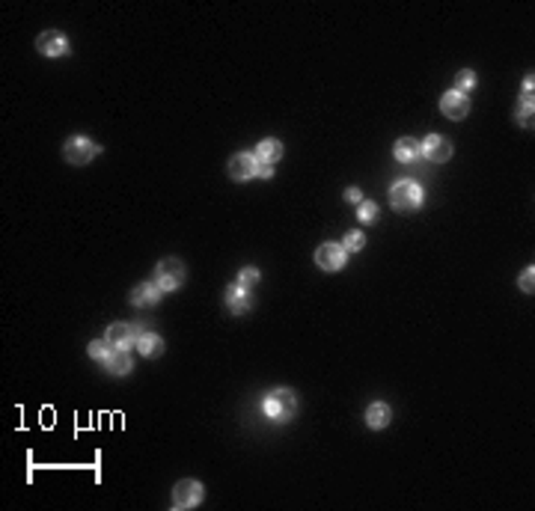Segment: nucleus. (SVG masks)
<instances>
[{
    "label": "nucleus",
    "mask_w": 535,
    "mask_h": 511,
    "mask_svg": "<svg viewBox=\"0 0 535 511\" xmlns=\"http://www.w3.org/2000/svg\"><path fill=\"white\" fill-rule=\"evenodd\" d=\"M108 348H110L108 342L96 339V342H90V348H87V351H90V357H92V360H101V363H104V360H108V354H110Z\"/></svg>",
    "instance_id": "393cba45"
},
{
    "label": "nucleus",
    "mask_w": 535,
    "mask_h": 511,
    "mask_svg": "<svg viewBox=\"0 0 535 511\" xmlns=\"http://www.w3.org/2000/svg\"><path fill=\"white\" fill-rule=\"evenodd\" d=\"M532 277H535V268H532V265L523 268V270H520V277H518V286H520V291H527V295H532V288H535Z\"/></svg>",
    "instance_id": "5701e85b"
},
{
    "label": "nucleus",
    "mask_w": 535,
    "mask_h": 511,
    "mask_svg": "<svg viewBox=\"0 0 535 511\" xmlns=\"http://www.w3.org/2000/svg\"><path fill=\"white\" fill-rule=\"evenodd\" d=\"M419 155H423V143L414 140V137H402L396 143V161H402V164H411L416 161Z\"/></svg>",
    "instance_id": "a211bd4d"
},
{
    "label": "nucleus",
    "mask_w": 535,
    "mask_h": 511,
    "mask_svg": "<svg viewBox=\"0 0 535 511\" xmlns=\"http://www.w3.org/2000/svg\"><path fill=\"white\" fill-rule=\"evenodd\" d=\"M205 496V487L196 482V478H182L176 487H173V508L185 511V508H196L203 503Z\"/></svg>",
    "instance_id": "39448f33"
},
{
    "label": "nucleus",
    "mask_w": 535,
    "mask_h": 511,
    "mask_svg": "<svg viewBox=\"0 0 535 511\" xmlns=\"http://www.w3.org/2000/svg\"><path fill=\"white\" fill-rule=\"evenodd\" d=\"M131 304L134 306H155L161 304V288L155 283H140L131 288Z\"/></svg>",
    "instance_id": "f8f14e48"
},
{
    "label": "nucleus",
    "mask_w": 535,
    "mask_h": 511,
    "mask_svg": "<svg viewBox=\"0 0 535 511\" xmlns=\"http://www.w3.org/2000/svg\"><path fill=\"white\" fill-rule=\"evenodd\" d=\"M345 262H348V250H345L342 244L337 241H324L319 250H316V265L321 270H328V274H333V270H342Z\"/></svg>",
    "instance_id": "423d86ee"
},
{
    "label": "nucleus",
    "mask_w": 535,
    "mask_h": 511,
    "mask_svg": "<svg viewBox=\"0 0 535 511\" xmlns=\"http://www.w3.org/2000/svg\"><path fill=\"white\" fill-rule=\"evenodd\" d=\"M518 122L523 128H532V98H520V107H518Z\"/></svg>",
    "instance_id": "aec40b11"
},
{
    "label": "nucleus",
    "mask_w": 535,
    "mask_h": 511,
    "mask_svg": "<svg viewBox=\"0 0 535 511\" xmlns=\"http://www.w3.org/2000/svg\"><path fill=\"white\" fill-rule=\"evenodd\" d=\"M62 155H66V161L71 166H83V164H90L99 155V146L92 143L90 137H83V134H75V137H69L66 146H62Z\"/></svg>",
    "instance_id": "20e7f679"
},
{
    "label": "nucleus",
    "mask_w": 535,
    "mask_h": 511,
    "mask_svg": "<svg viewBox=\"0 0 535 511\" xmlns=\"http://www.w3.org/2000/svg\"><path fill=\"white\" fill-rule=\"evenodd\" d=\"M390 419H393V410L387 408L384 401H375V404H369V408H366V425H369L372 431L387 428V425H390Z\"/></svg>",
    "instance_id": "ddd939ff"
},
{
    "label": "nucleus",
    "mask_w": 535,
    "mask_h": 511,
    "mask_svg": "<svg viewBox=\"0 0 535 511\" xmlns=\"http://www.w3.org/2000/svg\"><path fill=\"white\" fill-rule=\"evenodd\" d=\"M256 283H259V270H256V268H244V270H238V286L253 288Z\"/></svg>",
    "instance_id": "b1692460"
},
{
    "label": "nucleus",
    "mask_w": 535,
    "mask_h": 511,
    "mask_svg": "<svg viewBox=\"0 0 535 511\" xmlns=\"http://www.w3.org/2000/svg\"><path fill=\"white\" fill-rule=\"evenodd\" d=\"M280 158H282V143H280V140L268 137V140H262V143L256 146V161H259V164H271V166H274Z\"/></svg>",
    "instance_id": "dca6fc26"
},
{
    "label": "nucleus",
    "mask_w": 535,
    "mask_h": 511,
    "mask_svg": "<svg viewBox=\"0 0 535 511\" xmlns=\"http://www.w3.org/2000/svg\"><path fill=\"white\" fill-rule=\"evenodd\" d=\"M345 200L360 205V202H363V196H360V191H357V187H348V191H345Z\"/></svg>",
    "instance_id": "a878e982"
},
{
    "label": "nucleus",
    "mask_w": 535,
    "mask_h": 511,
    "mask_svg": "<svg viewBox=\"0 0 535 511\" xmlns=\"http://www.w3.org/2000/svg\"><path fill=\"white\" fill-rule=\"evenodd\" d=\"M185 277H187V270H185V265L178 262V259H164V262H158V268H155V279H152V283L158 286L161 291H176V288H182Z\"/></svg>",
    "instance_id": "7ed1b4c3"
},
{
    "label": "nucleus",
    "mask_w": 535,
    "mask_h": 511,
    "mask_svg": "<svg viewBox=\"0 0 535 511\" xmlns=\"http://www.w3.org/2000/svg\"><path fill=\"white\" fill-rule=\"evenodd\" d=\"M256 170H259V161H256V155H250V152H235L232 158H229V175H232L235 182L253 179Z\"/></svg>",
    "instance_id": "1a4fd4ad"
},
{
    "label": "nucleus",
    "mask_w": 535,
    "mask_h": 511,
    "mask_svg": "<svg viewBox=\"0 0 535 511\" xmlns=\"http://www.w3.org/2000/svg\"><path fill=\"white\" fill-rule=\"evenodd\" d=\"M470 89H476V71H473V69H461L458 78H455V92L467 96Z\"/></svg>",
    "instance_id": "6ab92c4d"
},
{
    "label": "nucleus",
    "mask_w": 535,
    "mask_h": 511,
    "mask_svg": "<svg viewBox=\"0 0 535 511\" xmlns=\"http://www.w3.org/2000/svg\"><path fill=\"white\" fill-rule=\"evenodd\" d=\"M104 369H108V374H117V378L128 374L131 372V354L128 351H110L108 360H104Z\"/></svg>",
    "instance_id": "f3484780"
},
{
    "label": "nucleus",
    "mask_w": 535,
    "mask_h": 511,
    "mask_svg": "<svg viewBox=\"0 0 535 511\" xmlns=\"http://www.w3.org/2000/svg\"><path fill=\"white\" fill-rule=\"evenodd\" d=\"M520 98H532V75L523 78V96Z\"/></svg>",
    "instance_id": "cd10ccee"
},
{
    "label": "nucleus",
    "mask_w": 535,
    "mask_h": 511,
    "mask_svg": "<svg viewBox=\"0 0 535 511\" xmlns=\"http://www.w3.org/2000/svg\"><path fill=\"white\" fill-rule=\"evenodd\" d=\"M423 155L434 164H443V161L452 158V143H449L446 137H440V134H428V137L423 140Z\"/></svg>",
    "instance_id": "9b49d317"
},
{
    "label": "nucleus",
    "mask_w": 535,
    "mask_h": 511,
    "mask_svg": "<svg viewBox=\"0 0 535 511\" xmlns=\"http://www.w3.org/2000/svg\"><path fill=\"white\" fill-rule=\"evenodd\" d=\"M36 51L42 57H62L69 51V39L60 30H45L36 36Z\"/></svg>",
    "instance_id": "6e6552de"
},
{
    "label": "nucleus",
    "mask_w": 535,
    "mask_h": 511,
    "mask_svg": "<svg viewBox=\"0 0 535 511\" xmlns=\"http://www.w3.org/2000/svg\"><path fill=\"white\" fill-rule=\"evenodd\" d=\"M137 351L143 354V357H161V354H164V339L158 336V333H152V330H140Z\"/></svg>",
    "instance_id": "2eb2a0df"
},
{
    "label": "nucleus",
    "mask_w": 535,
    "mask_h": 511,
    "mask_svg": "<svg viewBox=\"0 0 535 511\" xmlns=\"http://www.w3.org/2000/svg\"><path fill=\"white\" fill-rule=\"evenodd\" d=\"M390 205L396 208L398 214H407V211H416L423 205V187L411 179H402L390 187Z\"/></svg>",
    "instance_id": "f03ea898"
},
{
    "label": "nucleus",
    "mask_w": 535,
    "mask_h": 511,
    "mask_svg": "<svg viewBox=\"0 0 535 511\" xmlns=\"http://www.w3.org/2000/svg\"><path fill=\"white\" fill-rule=\"evenodd\" d=\"M295 410H298V395L291 390H286V387L274 390L271 395H265V401H262V413H265L268 419H274V422L291 419Z\"/></svg>",
    "instance_id": "f257e3e1"
},
{
    "label": "nucleus",
    "mask_w": 535,
    "mask_h": 511,
    "mask_svg": "<svg viewBox=\"0 0 535 511\" xmlns=\"http://www.w3.org/2000/svg\"><path fill=\"white\" fill-rule=\"evenodd\" d=\"M342 247L348 250V253H357V250H363V247H366L363 232H348V235H345V241H342Z\"/></svg>",
    "instance_id": "4be33fe9"
},
{
    "label": "nucleus",
    "mask_w": 535,
    "mask_h": 511,
    "mask_svg": "<svg viewBox=\"0 0 535 511\" xmlns=\"http://www.w3.org/2000/svg\"><path fill=\"white\" fill-rule=\"evenodd\" d=\"M440 113H443L446 119H464L470 113V98L461 96L455 89H449L440 96Z\"/></svg>",
    "instance_id": "9d476101"
},
{
    "label": "nucleus",
    "mask_w": 535,
    "mask_h": 511,
    "mask_svg": "<svg viewBox=\"0 0 535 511\" xmlns=\"http://www.w3.org/2000/svg\"><path fill=\"white\" fill-rule=\"evenodd\" d=\"M357 217H360L363 223H369V220H375L377 217V205L372 202V200H363L360 205H357Z\"/></svg>",
    "instance_id": "412c9836"
},
{
    "label": "nucleus",
    "mask_w": 535,
    "mask_h": 511,
    "mask_svg": "<svg viewBox=\"0 0 535 511\" xmlns=\"http://www.w3.org/2000/svg\"><path fill=\"white\" fill-rule=\"evenodd\" d=\"M256 175H262V179H271V175H274V166H271V164H259Z\"/></svg>",
    "instance_id": "bb28decb"
},
{
    "label": "nucleus",
    "mask_w": 535,
    "mask_h": 511,
    "mask_svg": "<svg viewBox=\"0 0 535 511\" xmlns=\"http://www.w3.org/2000/svg\"><path fill=\"white\" fill-rule=\"evenodd\" d=\"M140 324H125V321H117V324L108 327V336L104 342L113 348V351H128L131 345H137V336H140Z\"/></svg>",
    "instance_id": "0eeeda50"
},
{
    "label": "nucleus",
    "mask_w": 535,
    "mask_h": 511,
    "mask_svg": "<svg viewBox=\"0 0 535 511\" xmlns=\"http://www.w3.org/2000/svg\"><path fill=\"white\" fill-rule=\"evenodd\" d=\"M226 306H229V312H235V315L247 312V309H250V288L232 283V286L226 288Z\"/></svg>",
    "instance_id": "4468645a"
}]
</instances>
